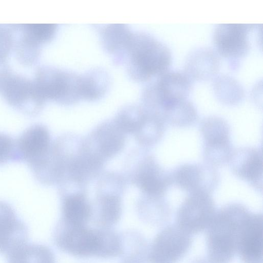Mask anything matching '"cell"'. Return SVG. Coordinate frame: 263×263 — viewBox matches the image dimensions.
Returning a JSON list of instances; mask_svg holds the SVG:
<instances>
[{
	"label": "cell",
	"instance_id": "cell-15",
	"mask_svg": "<svg viewBox=\"0 0 263 263\" xmlns=\"http://www.w3.org/2000/svg\"><path fill=\"white\" fill-rule=\"evenodd\" d=\"M60 247L70 253L86 256L96 254L103 247L102 236L82 226H72L66 234L57 238Z\"/></svg>",
	"mask_w": 263,
	"mask_h": 263
},
{
	"label": "cell",
	"instance_id": "cell-25",
	"mask_svg": "<svg viewBox=\"0 0 263 263\" xmlns=\"http://www.w3.org/2000/svg\"><path fill=\"white\" fill-rule=\"evenodd\" d=\"M16 159L15 141L6 134L0 133V164Z\"/></svg>",
	"mask_w": 263,
	"mask_h": 263
},
{
	"label": "cell",
	"instance_id": "cell-13",
	"mask_svg": "<svg viewBox=\"0 0 263 263\" xmlns=\"http://www.w3.org/2000/svg\"><path fill=\"white\" fill-rule=\"evenodd\" d=\"M28 229L8 203L0 201V253L7 255L27 242Z\"/></svg>",
	"mask_w": 263,
	"mask_h": 263
},
{
	"label": "cell",
	"instance_id": "cell-27",
	"mask_svg": "<svg viewBox=\"0 0 263 263\" xmlns=\"http://www.w3.org/2000/svg\"><path fill=\"white\" fill-rule=\"evenodd\" d=\"M191 263H209V262L203 258H197L193 260Z\"/></svg>",
	"mask_w": 263,
	"mask_h": 263
},
{
	"label": "cell",
	"instance_id": "cell-14",
	"mask_svg": "<svg viewBox=\"0 0 263 263\" xmlns=\"http://www.w3.org/2000/svg\"><path fill=\"white\" fill-rule=\"evenodd\" d=\"M220 57L211 47H198L187 55L184 72L192 80L204 81L213 79L218 73Z\"/></svg>",
	"mask_w": 263,
	"mask_h": 263
},
{
	"label": "cell",
	"instance_id": "cell-12",
	"mask_svg": "<svg viewBox=\"0 0 263 263\" xmlns=\"http://www.w3.org/2000/svg\"><path fill=\"white\" fill-rule=\"evenodd\" d=\"M262 215L250 213L240 231L237 253L243 263H262Z\"/></svg>",
	"mask_w": 263,
	"mask_h": 263
},
{
	"label": "cell",
	"instance_id": "cell-23",
	"mask_svg": "<svg viewBox=\"0 0 263 263\" xmlns=\"http://www.w3.org/2000/svg\"><path fill=\"white\" fill-rule=\"evenodd\" d=\"M89 208L84 198L80 195L68 197L64 204L65 218L72 226H82L89 215Z\"/></svg>",
	"mask_w": 263,
	"mask_h": 263
},
{
	"label": "cell",
	"instance_id": "cell-16",
	"mask_svg": "<svg viewBox=\"0 0 263 263\" xmlns=\"http://www.w3.org/2000/svg\"><path fill=\"white\" fill-rule=\"evenodd\" d=\"M49 144L47 129L41 124L33 125L15 141L16 159H24L29 164L46 154Z\"/></svg>",
	"mask_w": 263,
	"mask_h": 263
},
{
	"label": "cell",
	"instance_id": "cell-9",
	"mask_svg": "<svg viewBox=\"0 0 263 263\" xmlns=\"http://www.w3.org/2000/svg\"><path fill=\"white\" fill-rule=\"evenodd\" d=\"M192 235L177 224L166 226L154 239L149 255L151 263H176L189 251Z\"/></svg>",
	"mask_w": 263,
	"mask_h": 263
},
{
	"label": "cell",
	"instance_id": "cell-3",
	"mask_svg": "<svg viewBox=\"0 0 263 263\" xmlns=\"http://www.w3.org/2000/svg\"><path fill=\"white\" fill-rule=\"evenodd\" d=\"M193 81L184 71L168 70L158 77L144 89V102L161 119L162 115L180 101L187 99Z\"/></svg>",
	"mask_w": 263,
	"mask_h": 263
},
{
	"label": "cell",
	"instance_id": "cell-19",
	"mask_svg": "<svg viewBox=\"0 0 263 263\" xmlns=\"http://www.w3.org/2000/svg\"><path fill=\"white\" fill-rule=\"evenodd\" d=\"M141 187L147 194L161 196L172 183L171 173L153 162L140 179Z\"/></svg>",
	"mask_w": 263,
	"mask_h": 263
},
{
	"label": "cell",
	"instance_id": "cell-17",
	"mask_svg": "<svg viewBox=\"0 0 263 263\" xmlns=\"http://www.w3.org/2000/svg\"><path fill=\"white\" fill-rule=\"evenodd\" d=\"M213 89L218 101L225 105H237L245 97V90L242 85L228 75L216 76L213 79Z\"/></svg>",
	"mask_w": 263,
	"mask_h": 263
},
{
	"label": "cell",
	"instance_id": "cell-10",
	"mask_svg": "<svg viewBox=\"0 0 263 263\" xmlns=\"http://www.w3.org/2000/svg\"><path fill=\"white\" fill-rule=\"evenodd\" d=\"M172 183L191 193L211 194L217 187L219 175L215 167L209 164L185 163L171 173Z\"/></svg>",
	"mask_w": 263,
	"mask_h": 263
},
{
	"label": "cell",
	"instance_id": "cell-22",
	"mask_svg": "<svg viewBox=\"0 0 263 263\" xmlns=\"http://www.w3.org/2000/svg\"><path fill=\"white\" fill-rule=\"evenodd\" d=\"M16 30L25 37L41 46L54 37L56 24H14Z\"/></svg>",
	"mask_w": 263,
	"mask_h": 263
},
{
	"label": "cell",
	"instance_id": "cell-6",
	"mask_svg": "<svg viewBox=\"0 0 263 263\" xmlns=\"http://www.w3.org/2000/svg\"><path fill=\"white\" fill-rule=\"evenodd\" d=\"M200 130L203 140V157L207 164L215 167L229 163L234 149L227 122L218 116H209L200 122Z\"/></svg>",
	"mask_w": 263,
	"mask_h": 263
},
{
	"label": "cell",
	"instance_id": "cell-21",
	"mask_svg": "<svg viewBox=\"0 0 263 263\" xmlns=\"http://www.w3.org/2000/svg\"><path fill=\"white\" fill-rule=\"evenodd\" d=\"M108 79L100 70H93L81 75L82 98L92 100L103 96L107 89Z\"/></svg>",
	"mask_w": 263,
	"mask_h": 263
},
{
	"label": "cell",
	"instance_id": "cell-4",
	"mask_svg": "<svg viewBox=\"0 0 263 263\" xmlns=\"http://www.w3.org/2000/svg\"><path fill=\"white\" fill-rule=\"evenodd\" d=\"M33 82L36 92L44 102L72 101L81 97V75L53 66L43 65L36 69Z\"/></svg>",
	"mask_w": 263,
	"mask_h": 263
},
{
	"label": "cell",
	"instance_id": "cell-24",
	"mask_svg": "<svg viewBox=\"0 0 263 263\" xmlns=\"http://www.w3.org/2000/svg\"><path fill=\"white\" fill-rule=\"evenodd\" d=\"M13 44V33L10 25H0V65L5 63Z\"/></svg>",
	"mask_w": 263,
	"mask_h": 263
},
{
	"label": "cell",
	"instance_id": "cell-5",
	"mask_svg": "<svg viewBox=\"0 0 263 263\" xmlns=\"http://www.w3.org/2000/svg\"><path fill=\"white\" fill-rule=\"evenodd\" d=\"M258 25L222 24L215 26L213 33L214 49L226 59L230 67L236 70L252 48V35Z\"/></svg>",
	"mask_w": 263,
	"mask_h": 263
},
{
	"label": "cell",
	"instance_id": "cell-26",
	"mask_svg": "<svg viewBox=\"0 0 263 263\" xmlns=\"http://www.w3.org/2000/svg\"><path fill=\"white\" fill-rule=\"evenodd\" d=\"M117 200L111 198L108 199L105 202V212L108 215L112 216L118 211V204Z\"/></svg>",
	"mask_w": 263,
	"mask_h": 263
},
{
	"label": "cell",
	"instance_id": "cell-8",
	"mask_svg": "<svg viewBox=\"0 0 263 263\" xmlns=\"http://www.w3.org/2000/svg\"><path fill=\"white\" fill-rule=\"evenodd\" d=\"M216 212L211 194H189L177 212L176 224L192 235L206 229Z\"/></svg>",
	"mask_w": 263,
	"mask_h": 263
},
{
	"label": "cell",
	"instance_id": "cell-18",
	"mask_svg": "<svg viewBox=\"0 0 263 263\" xmlns=\"http://www.w3.org/2000/svg\"><path fill=\"white\" fill-rule=\"evenodd\" d=\"M7 256L8 263H54L53 254L49 248L27 242L13 250Z\"/></svg>",
	"mask_w": 263,
	"mask_h": 263
},
{
	"label": "cell",
	"instance_id": "cell-11",
	"mask_svg": "<svg viewBox=\"0 0 263 263\" xmlns=\"http://www.w3.org/2000/svg\"><path fill=\"white\" fill-rule=\"evenodd\" d=\"M228 163L235 176L256 189L262 191V157L261 149L243 147L234 149Z\"/></svg>",
	"mask_w": 263,
	"mask_h": 263
},
{
	"label": "cell",
	"instance_id": "cell-2",
	"mask_svg": "<svg viewBox=\"0 0 263 263\" xmlns=\"http://www.w3.org/2000/svg\"><path fill=\"white\" fill-rule=\"evenodd\" d=\"M125 53L127 70L136 81L145 82L168 71L172 62L171 50L151 34L132 33Z\"/></svg>",
	"mask_w": 263,
	"mask_h": 263
},
{
	"label": "cell",
	"instance_id": "cell-20",
	"mask_svg": "<svg viewBox=\"0 0 263 263\" xmlns=\"http://www.w3.org/2000/svg\"><path fill=\"white\" fill-rule=\"evenodd\" d=\"M133 32L124 24L108 25L101 30L103 45L110 53H125Z\"/></svg>",
	"mask_w": 263,
	"mask_h": 263
},
{
	"label": "cell",
	"instance_id": "cell-1",
	"mask_svg": "<svg viewBox=\"0 0 263 263\" xmlns=\"http://www.w3.org/2000/svg\"><path fill=\"white\" fill-rule=\"evenodd\" d=\"M250 211L231 203L216 211L208 227L206 248L209 263H230L237 253L241 228Z\"/></svg>",
	"mask_w": 263,
	"mask_h": 263
},
{
	"label": "cell",
	"instance_id": "cell-7",
	"mask_svg": "<svg viewBox=\"0 0 263 263\" xmlns=\"http://www.w3.org/2000/svg\"><path fill=\"white\" fill-rule=\"evenodd\" d=\"M0 92L9 105L27 115L37 114L44 103L37 95L33 81L13 73L8 65L0 73Z\"/></svg>",
	"mask_w": 263,
	"mask_h": 263
}]
</instances>
